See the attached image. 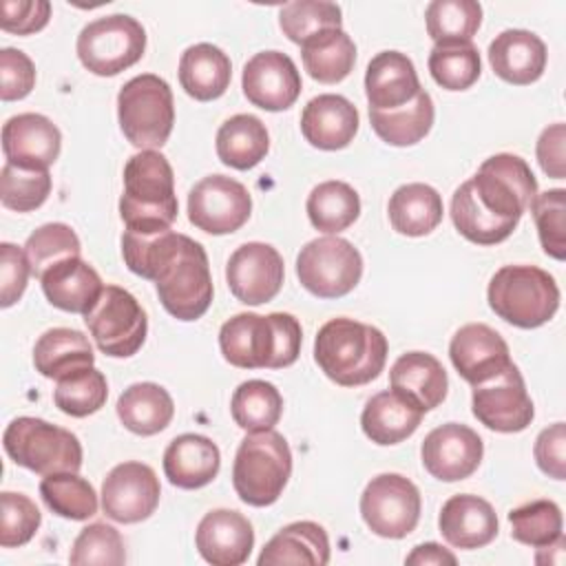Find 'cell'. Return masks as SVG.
<instances>
[{"instance_id":"cell-3","label":"cell","mask_w":566,"mask_h":566,"mask_svg":"<svg viewBox=\"0 0 566 566\" xmlns=\"http://www.w3.org/2000/svg\"><path fill=\"white\" fill-rule=\"evenodd\" d=\"M301 340V323L287 312H272L268 316L241 312L219 329L223 358L241 369L290 367L298 358Z\"/></svg>"},{"instance_id":"cell-40","label":"cell","mask_w":566,"mask_h":566,"mask_svg":"<svg viewBox=\"0 0 566 566\" xmlns=\"http://www.w3.org/2000/svg\"><path fill=\"white\" fill-rule=\"evenodd\" d=\"M232 420L248 433L274 429L283 413V396L268 380H245L241 382L230 400Z\"/></svg>"},{"instance_id":"cell-19","label":"cell","mask_w":566,"mask_h":566,"mask_svg":"<svg viewBox=\"0 0 566 566\" xmlns=\"http://www.w3.org/2000/svg\"><path fill=\"white\" fill-rule=\"evenodd\" d=\"M243 95L250 104L279 113L290 108L301 95V73L290 55L281 51H261L243 66Z\"/></svg>"},{"instance_id":"cell-27","label":"cell","mask_w":566,"mask_h":566,"mask_svg":"<svg viewBox=\"0 0 566 566\" xmlns=\"http://www.w3.org/2000/svg\"><path fill=\"white\" fill-rule=\"evenodd\" d=\"M40 283L53 307L73 314H86L104 290L99 274L82 256L57 261L42 274Z\"/></svg>"},{"instance_id":"cell-43","label":"cell","mask_w":566,"mask_h":566,"mask_svg":"<svg viewBox=\"0 0 566 566\" xmlns=\"http://www.w3.org/2000/svg\"><path fill=\"white\" fill-rule=\"evenodd\" d=\"M429 73L447 91H467L482 73L480 53L473 42L436 44L429 53Z\"/></svg>"},{"instance_id":"cell-32","label":"cell","mask_w":566,"mask_h":566,"mask_svg":"<svg viewBox=\"0 0 566 566\" xmlns=\"http://www.w3.org/2000/svg\"><path fill=\"white\" fill-rule=\"evenodd\" d=\"M95 354L88 338L71 327L46 329L33 347V365L44 378L60 380L80 369L93 367Z\"/></svg>"},{"instance_id":"cell-20","label":"cell","mask_w":566,"mask_h":566,"mask_svg":"<svg viewBox=\"0 0 566 566\" xmlns=\"http://www.w3.org/2000/svg\"><path fill=\"white\" fill-rule=\"evenodd\" d=\"M62 150L60 128L40 113H20L2 126V153L7 164L29 170H49Z\"/></svg>"},{"instance_id":"cell-33","label":"cell","mask_w":566,"mask_h":566,"mask_svg":"<svg viewBox=\"0 0 566 566\" xmlns=\"http://www.w3.org/2000/svg\"><path fill=\"white\" fill-rule=\"evenodd\" d=\"M259 566L276 564H312L325 566L329 562V537L316 522H292L283 526L261 551Z\"/></svg>"},{"instance_id":"cell-42","label":"cell","mask_w":566,"mask_h":566,"mask_svg":"<svg viewBox=\"0 0 566 566\" xmlns=\"http://www.w3.org/2000/svg\"><path fill=\"white\" fill-rule=\"evenodd\" d=\"M424 22L436 44L471 42L482 24V7L475 0H433L427 4Z\"/></svg>"},{"instance_id":"cell-47","label":"cell","mask_w":566,"mask_h":566,"mask_svg":"<svg viewBox=\"0 0 566 566\" xmlns=\"http://www.w3.org/2000/svg\"><path fill=\"white\" fill-rule=\"evenodd\" d=\"M82 243L75 230L66 223L53 221L33 230L24 243V254L31 265V274L42 279V274L62 259L80 256Z\"/></svg>"},{"instance_id":"cell-7","label":"cell","mask_w":566,"mask_h":566,"mask_svg":"<svg viewBox=\"0 0 566 566\" xmlns=\"http://www.w3.org/2000/svg\"><path fill=\"white\" fill-rule=\"evenodd\" d=\"M292 475V451L287 440L274 431L248 433L234 455L232 486L250 506L274 504Z\"/></svg>"},{"instance_id":"cell-31","label":"cell","mask_w":566,"mask_h":566,"mask_svg":"<svg viewBox=\"0 0 566 566\" xmlns=\"http://www.w3.org/2000/svg\"><path fill=\"white\" fill-rule=\"evenodd\" d=\"M230 80V57L214 44H192L179 57V84L197 102L221 97L228 91Z\"/></svg>"},{"instance_id":"cell-50","label":"cell","mask_w":566,"mask_h":566,"mask_svg":"<svg viewBox=\"0 0 566 566\" xmlns=\"http://www.w3.org/2000/svg\"><path fill=\"white\" fill-rule=\"evenodd\" d=\"M69 562L73 566H119L126 562L124 539L119 531L104 522H93L80 531L73 542Z\"/></svg>"},{"instance_id":"cell-45","label":"cell","mask_w":566,"mask_h":566,"mask_svg":"<svg viewBox=\"0 0 566 566\" xmlns=\"http://www.w3.org/2000/svg\"><path fill=\"white\" fill-rule=\"evenodd\" d=\"M509 524L511 537L533 548L553 544L562 537L564 526L562 511L553 500H533L509 511Z\"/></svg>"},{"instance_id":"cell-18","label":"cell","mask_w":566,"mask_h":566,"mask_svg":"<svg viewBox=\"0 0 566 566\" xmlns=\"http://www.w3.org/2000/svg\"><path fill=\"white\" fill-rule=\"evenodd\" d=\"M484 455L482 438L467 424L447 422L422 440V467L442 482H458L475 473Z\"/></svg>"},{"instance_id":"cell-11","label":"cell","mask_w":566,"mask_h":566,"mask_svg":"<svg viewBox=\"0 0 566 566\" xmlns=\"http://www.w3.org/2000/svg\"><path fill=\"white\" fill-rule=\"evenodd\" d=\"M84 323L99 352L113 358L137 354L148 332L144 307L119 285H104L99 298L84 314Z\"/></svg>"},{"instance_id":"cell-57","label":"cell","mask_w":566,"mask_h":566,"mask_svg":"<svg viewBox=\"0 0 566 566\" xmlns=\"http://www.w3.org/2000/svg\"><path fill=\"white\" fill-rule=\"evenodd\" d=\"M409 566H444V564H449V566H455L458 564V557L449 551V548H444V546H440V544H436V542H424V544H418L409 555H407V559H405Z\"/></svg>"},{"instance_id":"cell-49","label":"cell","mask_w":566,"mask_h":566,"mask_svg":"<svg viewBox=\"0 0 566 566\" xmlns=\"http://www.w3.org/2000/svg\"><path fill=\"white\" fill-rule=\"evenodd\" d=\"M528 208L533 212L544 252L557 261H564V256H566V190L551 188L546 192H537Z\"/></svg>"},{"instance_id":"cell-44","label":"cell","mask_w":566,"mask_h":566,"mask_svg":"<svg viewBox=\"0 0 566 566\" xmlns=\"http://www.w3.org/2000/svg\"><path fill=\"white\" fill-rule=\"evenodd\" d=\"M108 398V382L95 367L80 369L57 380L53 389L55 407L73 418H86L104 407Z\"/></svg>"},{"instance_id":"cell-26","label":"cell","mask_w":566,"mask_h":566,"mask_svg":"<svg viewBox=\"0 0 566 566\" xmlns=\"http://www.w3.org/2000/svg\"><path fill=\"white\" fill-rule=\"evenodd\" d=\"M489 64L509 84H533L546 69V44L531 31L506 29L489 44Z\"/></svg>"},{"instance_id":"cell-16","label":"cell","mask_w":566,"mask_h":566,"mask_svg":"<svg viewBox=\"0 0 566 566\" xmlns=\"http://www.w3.org/2000/svg\"><path fill=\"white\" fill-rule=\"evenodd\" d=\"M161 486L144 462H122L108 471L102 484V511L119 524L148 520L159 504Z\"/></svg>"},{"instance_id":"cell-35","label":"cell","mask_w":566,"mask_h":566,"mask_svg":"<svg viewBox=\"0 0 566 566\" xmlns=\"http://www.w3.org/2000/svg\"><path fill=\"white\" fill-rule=\"evenodd\" d=\"M117 418L137 436H155L164 431L172 416L175 402L157 382H135L117 398Z\"/></svg>"},{"instance_id":"cell-24","label":"cell","mask_w":566,"mask_h":566,"mask_svg":"<svg viewBox=\"0 0 566 566\" xmlns=\"http://www.w3.org/2000/svg\"><path fill=\"white\" fill-rule=\"evenodd\" d=\"M438 526L442 537L462 551H473L491 544L497 535L495 509L478 495H451L440 511Z\"/></svg>"},{"instance_id":"cell-48","label":"cell","mask_w":566,"mask_h":566,"mask_svg":"<svg viewBox=\"0 0 566 566\" xmlns=\"http://www.w3.org/2000/svg\"><path fill=\"white\" fill-rule=\"evenodd\" d=\"M51 192L49 170H29L4 164L0 170V201L15 212L40 208Z\"/></svg>"},{"instance_id":"cell-30","label":"cell","mask_w":566,"mask_h":566,"mask_svg":"<svg viewBox=\"0 0 566 566\" xmlns=\"http://www.w3.org/2000/svg\"><path fill=\"white\" fill-rule=\"evenodd\" d=\"M422 416L424 411L418 405H413L394 389H385L374 394L365 402V409L360 413V427L371 442L389 447L413 436V431L422 422Z\"/></svg>"},{"instance_id":"cell-29","label":"cell","mask_w":566,"mask_h":566,"mask_svg":"<svg viewBox=\"0 0 566 566\" xmlns=\"http://www.w3.org/2000/svg\"><path fill=\"white\" fill-rule=\"evenodd\" d=\"M391 389L418 405L422 411L436 409L449 389L442 363L427 352H407L389 369Z\"/></svg>"},{"instance_id":"cell-56","label":"cell","mask_w":566,"mask_h":566,"mask_svg":"<svg viewBox=\"0 0 566 566\" xmlns=\"http://www.w3.org/2000/svg\"><path fill=\"white\" fill-rule=\"evenodd\" d=\"M564 142H566V126L562 122H557V124L542 130V135L537 139V146H535L539 168L553 179H564L566 177Z\"/></svg>"},{"instance_id":"cell-53","label":"cell","mask_w":566,"mask_h":566,"mask_svg":"<svg viewBox=\"0 0 566 566\" xmlns=\"http://www.w3.org/2000/svg\"><path fill=\"white\" fill-rule=\"evenodd\" d=\"M0 27L7 33L31 35L42 31L51 18V2L46 0H2Z\"/></svg>"},{"instance_id":"cell-37","label":"cell","mask_w":566,"mask_h":566,"mask_svg":"<svg viewBox=\"0 0 566 566\" xmlns=\"http://www.w3.org/2000/svg\"><path fill=\"white\" fill-rule=\"evenodd\" d=\"M303 66L321 84L343 82L356 64V44L343 29H325L301 44Z\"/></svg>"},{"instance_id":"cell-9","label":"cell","mask_w":566,"mask_h":566,"mask_svg":"<svg viewBox=\"0 0 566 566\" xmlns=\"http://www.w3.org/2000/svg\"><path fill=\"white\" fill-rule=\"evenodd\" d=\"M2 447L18 467L40 475L77 473L82 467V444L77 436L42 418H13L4 429Z\"/></svg>"},{"instance_id":"cell-39","label":"cell","mask_w":566,"mask_h":566,"mask_svg":"<svg viewBox=\"0 0 566 566\" xmlns=\"http://www.w3.org/2000/svg\"><path fill=\"white\" fill-rule=\"evenodd\" d=\"M310 223L327 234H338L347 230L360 214V197L345 181H323L312 188L307 197Z\"/></svg>"},{"instance_id":"cell-10","label":"cell","mask_w":566,"mask_h":566,"mask_svg":"<svg viewBox=\"0 0 566 566\" xmlns=\"http://www.w3.org/2000/svg\"><path fill=\"white\" fill-rule=\"evenodd\" d=\"M75 51L86 71L111 77L142 60L146 51V31L133 15H104L80 31Z\"/></svg>"},{"instance_id":"cell-52","label":"cell","mask_w":566,"mask_h":566,"mask_svg":"<svg viewBox=\"0 0 566 566\" xmlns=\"http://www.w3.org/2000/svg\"><path fill=\"white\" fill-rule=\"evenodd\" d=\"M35 86V66L31 57L20 49L0 51V97L13 102L27 97Z\"/></svg>"},{"instance_id":"cell-28","label":"cell","mask_w":566,"mask_h":566,"mask_svg":"<svg viewBox=\"0 0 566 566\" xmlns=\"http://www.w3.org/2000/svg\"><path fill=\"white\" fill-rule=\"evenodd\" d=\"M221 467L219 447L199 433H181L164 451V473L172 486L201 489L210 484Z\"/></svg>"},{"instance_id":"cell-51","label":"cell","mask_w":566,"mask_h":566,"mask_svg":"<svg viewBox=\"0 0 566 566\" xmlns=\"http://www.w3.org/2000/svg\"><path fill=\"white\" fill-rule=\"evenodd\" d=\"M42 513L24 493H0V546H24L40 528Z\"/></svg>"},{"instance_id":"cell-13","label":"cell","mask_w":566,"mask_h":566,"mask_svg":"<svg viewBox=\"0 0 566 566\" xmlns=\"http://www.w3.org/2000/svg\"><path fill=\"white\" fill-rule=\"evenodd\" d=\"M420 491L400 473L371 478L360 495V515L367 528L387 539L407 537L420 520Z\"/></svg>"},{"instance_id":"cell-22","label":"cell","mask_w":566,"mask_h":566,"mask_svg":"<svg viewBox=\"0 0 566 566\" xmlns=\"http://www.w3.org/2000/svg\"><path fill=\"white\" fill-rule=\"evenodd\" d=\"M199 555L212 566H239L248 562L254 531L245 515L232 509H214L201 517L195 533Z\"/></svg>"},{"instance_id":"cell-55","label":"cell","mask_w":566,"mask_h":566,"mask_svg":"<svg viewBox=\"0 0 566 566\" xmlns=\"http://www.w3.org/2000/svg\"><path fill=\"white\" fill-rule=\"evenodd\" d=\"M535 462L553 480L566 478V427L564 422H555L539 431L535 447Z\"/></svg>"},{"instance_id":"cell-14","label":"cell","mask_w":566,"mask_h":566,"mask_svg":"<svg viewBox=\"0 0 566 566\" xmlns=\"http://www.w3.org/2000/svg\"><path fill=\"white\" fill-rule=\"evenodd\" d=\"M252 212L248 188L226 175H208L188 195V219L208 234L237 232Z\"/></svg>"},{"instance_id":"cell-54","label":"cell","mask_w":566,"mask_h":566,"mask_svg":"<svg viewBox=\"0 0 566 566\" xmlns=\"http://www.w3.org/2000/svg\"><path fill=\"white\" fill-rule=\"evenodd\" d=\"M31 274L29 259L24 250L4 241L0 243V305L11 307L27 290Z\"/></svg>"},{"instance_id":"cell-21","label":"cell","mask_w":566,"mask_h":566,"mask_svg":"<svg viewBox=\"0 0 566 566\" xmlns=\"http://www.w3.org/2000/svg\"><path fill=\"white\" fill-rule=\"evenodd\" d=\"M449 358L473 387L495 378L513 363L506 340L484 323L462 325L449 343Z\"/></svg>"},{"instance_id":"cell-12","label":"cell","mask_w":566,"mask_h":566,"mask_svg":"<svg viewBox=\"0 0 566 566\" xmlns=\"http://www.w3.org/2000/svg\"><path fill=\"white\" fill-rule=\"evenodd\" d=\"M296 276L310 294L318 298H340L358 285L363 256L347 239L318 237L301 248Z\"/></svg>"},{"instance_id":"cell-15","label":"cell","mask_w":566,"mask_h":566,"mask_svg":"<svg viewBox=\"0 0 566 566\" xmlns=\"http://www.w3.org/2000/svg\"><path fill=\"white\" fill-rule=\"evenodd\" d=\"M471 411L486 429L500 433H517L533 422V400L515 363L473 387Z\"/></svg>"},{"instance_id":"cell-2","label":"cell","mask_w":566,"mask_h":566,"mask_svg":"<svg viewBox=\"0 0 566 566\" xmlns=\"http://www.w3.org/2000/svg\"><path fill=\"white\" fill-rule=\"evenodd\" d=\"M535 195L537 179L528 164L517 155L497 153L455 188L451 221L467 241L495 245L513 234Z\"/></svg>"},{"instance_id":"cell-46","label":"cell","mask_w":566,"mask_h":566,"mask_svg":"<svg viewBox=\"0 0 566 566\" xmlns=\"http://www.w3.org/2000/svg\"><path fill=\"white\" fill-rule=\"evenodd\" d=\"M343 13L336 2L327 0H296L279 11V27L290 42L303 44L325 29H340Z\"/></svg>"},{"instance_id":"cell-36","label":"cell","mask_w":566,"mask_h":566,"mask_svg":"<svg viewBox=\"0 0 566 566\" xmlns=\"http://www.w3.org/2000/svg\"><path fill=\"white\" fill-rule=\"evenodd\" d=\"M268 150V128L259 117L250 113L232 115L217 130V155L230 168L250 170L261 159H265Z\"/></svg>"},{"instance_id":"cell-25","label":"cell","mask_w":566,"mask_h":566,"mask_svg":"<svg viewBox=\"0 0 566 566\" xmlns=\"http://www.w3.org/2000/svg\"><path fill=\"white\" fill-rule=\"evenodd\" d=\"M422 91L413 62L400 51H380L365 71L369 108L391 111L409 104Z\"/></svg>"},{"instance_id":"cell-34","label":"cell","mask_w":566,"mask_h":566,"mask_svg":"<svg viewBox=\"0 0 566 566\" xmlns=\"http://www.w3.org/2000/svg\"><path fill=\"white\" fill-rule=\"evenodd\" d=\"M389 223L398 234L424 237L433 232L444 214L440 192L429 184H405L394 190L387 206Z\"/></svg>"},{"instance_id":"cell-4","label":"cell","mask_w":566,"mask_h":566,"mask_svg":"<svg viewBox=\"0 0 566 566\" xmlns=\"http://www.w3.org/2000/svg\"><path fill=\"white\" fill-rule=\"evenodd\" d=\"M385 334L367 323L340 316L327 321L314 340V360L340 387H360L378 378L387 360Z\"/></svg>"},{"instance_id":"cell-41","label":"cell","mask_w":566,"mask_h":566,"mask_svg":"<svg viewBox=\"0 0 566 566\" xmlns=\"http://www.w3.org/2000/svg\"><path fill=\"white\" fill-rule=\"evenodd\" d=\"M40 495L55 515L75 522L93 517L99 506L93 484L69 471L44 475L40 482Z\"/></svg>"},{"instance_id":"cell-17","label":"cell","mask_w":566,"mask_h":566,"mask_svg":"<svg viewBox=\"0 0 566 566\" xmlns=\"http://www.w3.org/2000/svg\"><path fill=\"white\" fill-rule=\"evenodd\" d=\"M283 256L276 248L261 241L239 245L226 265L228 287L245 305L272 301L283 285Z\"/></svg>"},{"instance_id":"cell-8","label":"cell","mask_w":566,"mask_h":566,"mask_svg":"<svg viewBox=\"0 0 566 566\" xmlns=\"http://www.w3.org/2000/svg\"><path fill=\"white\" fill-rule=\"evenodd\" d=\"M117 119L124 137L142 148H161L175 124V102L168 82L155 73L135 75L117 93Z\"/></svg>"},{"instance_id":"cell-38","label":"cell","mask_w":566,"mask_h":566,"mask_svg":"<svg viewBox=\"0 0 566 566\" xmlns=\"http://www.w3.org/2000/svg\"><path fill=\"white\" fill-rule=\"evenodd\" d=\"M433 99L424 88L400 108H369V122L374 133L389 146H413L424 139L433 126Z\"/></svg>"},{"instance_id":"cell-23","label":"cell","mask_w":566,"mask_h":566,"mask_svg":"<svg viewBox=\"0 0 566 566\" xmlns=\"http://www.w3.org/2000/svg\"><path fill=\"white\" fill-rule=\"evenodd\" d=\"M358 108L343 95L323 93L312 97L301 113L303 137L321 150H340L358 133Z\"/></svg>"},{"instance_id":"cell-1","label":"cell","mask_w":566,"mask_h":566,"mask_svg":"<svg viewBox=\"0 0 566 566\" xmlns=\"http://www.w3.org/2000/svg\"><path fill=\"white\" fill-rule=\"evenodd\" d=\"M126 268L155 283L164 310L177 321L201 318L212 303V276L203 245L186 234L161 230L139 234L124 230Z\"/></svg>"},{"instance_id":"cell-5","label":"cell","mask_w":566,"mask_h":566,"mask_svg":"<svg viewBox=\"0 0 566 566\" xmlns=\"http://www.w3.org/2000/svg\"><path fill=\"white\" fill-rule=\"evenodd\" d=\"M175 172L159 150H139L124 166L119 217L130 232L155 234L170 230L177 219Z\"/></svg>"},{"instance_id":"cell-6","label":"cell","mask_w":566,"mask_h":566,"mask_svg":"<svg viewBox=\"0 0 566 566\" xmlns=\"http://www.w3.org/2000/svg\"><path fill=\"white\" fill-rule=\"evenodd\" d=\"M486 301L502 321L522 329H535L555 316L559 287L542 268L504 265L491 276Z\"/></svg>"}]
</instances>
